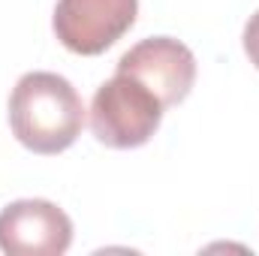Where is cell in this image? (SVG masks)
Returning <instances> with one entry per match:
<instances>
[{
  "label": "cell",
  "mask_w": 259,
  "mask_h": 256,
  "mask_svg": "<svg viewBox=\"0 0 259 256\" xmlns=\"http://www.w3.org/2000/svg\"><path fill=\"white\" fill-rule=\"evenodd\" d=\"M12 136L33 154H61L84 127V103L58 72H24L9 94Z\"/></svg>",
  "instance_id": "cell-1"
},
{
  "label": "cell",
  "mask_w": 259,
  "mask_h": 256,
  "mask_svg": "<svg viewBox=\"0 0 259 256\" xmlns=\"http://www.w3.org/2000/svg\"><path fill=\"white\" fill-rule=\"evenodd\" d=\"M163 103L133 75L115 72L103 81L91 100V130L100 145L130 151L151 142L160 130Z\"/></svg>",
  "instance_id": "cell-2"
},
{
  "label": "cell",
  "mask_w": 259,
  "mask_h": 256,
  "mask_svg": "<svg viewBox=\"0 0 259 256\" xmlns=\"http://www.w3.org/2000/svg\"><path fill=\"white\" fill-rule=\"evenodd\" d=\"M139 0H58L55 36L72 55H103L136 24Z\"/></svg>",
  "instance_id": "cell-3"
},
{
  "label": "cell",
  "mask_w": 259,
  "mask_h": 256,
  "mask_svg": "<svg viewBox=\"0 0 259 256\" xmlns=\"http://www.w3.org/2000/svg\"><path fill=\"white\" fill-rule=\"evenodd\" d=\"M118 72L142 81L163 103V109H169L190 97L196 81V58L184 42L172 36H151L121 55Z\"/></svg>",
  "instance_id": "cell-4"
},
{
  "label": "cell",
  "mask_w": 259,
  "mask_h": 256,
  "mask_svg": "<svg viewBox=\"0 0 259 256\" xmlns=\"http://www.w3.org/2000/svg\"><path fill=\"white\" fill-rule=\"evenodd\" d=\"M72 244V220L49 199H18L0 211V250L9 256H61Z\"/></svg>",
  "instance_id": "cell-5"
},
{
  "label": "cell",
  "mask_w": 259,
  "mask_h": 256,
  "mask_svg": "<svg viewBox=\"0 0 259 256\" xmlns=\"http://www.w3.org/2000/svg\"><path fill=\"white\" fill-rule=\"evenodd\" d=\"M244 55L250 58V64L259 69V9L247 18V24H244Z\"/></svg>",
  "instance_id": "cell-6"
}]
</instances>
